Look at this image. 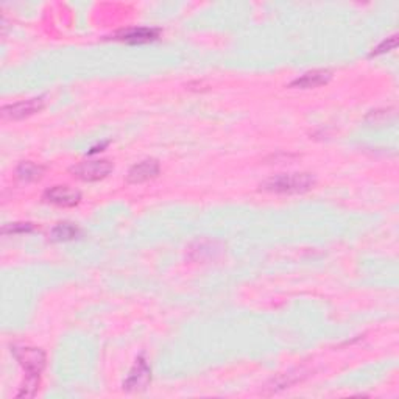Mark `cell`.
Instances as JSON below:
<instances>
[{"mask_svg": "<svg viewBox=\"0 0 399 399\" xmlns=\"http://www.w3.org/2000/svg\"><path fill=\"white\" fill-rule=\"evenodd\" d=\"M14 357L18 359L21 367L25 370L27 381L24 385L21 387V391L18 393L19 398H31L36 393L38 384H39V376H41L42 370L46 368V354L39 348H30V346H22V348H11Z\"/></svg>", "mask_w": 399, "mask_h": 399, "instance_id": "6da1fadb", "label": "cell"}, {"mask_svg": "<svg viewBox=\"0 0 399 399\" xmlns=\"http://www.w3.org/2000/svg\"><path fill=\"white\" fill-rule=\"evenodd\" d=\"M316 184L311 173H281L266 179L261 188L274 194H303Z\"/></svg>", "mask_w": 399, "mask_h": 399, "instance_id": "7a4b0ae2", "label": "cell"}, {"mask_svg": "<svg viewBox=\"0 0 399 399\" xmlns=\"http://www.w3.org/2000/svg\"><path fill=\"white\" fill-rule=\"evenodd\" d=\"M112 162L110 159H95V161H84L80 164L72 167V173L78 179H83V181H99V179H103L110 175L112 172Z\"/></svg>", "mask_w": 399, "mask_h": 399, "instance_id": "3957f363", "label": "cell"}, {"mask_svg": "<svg viewBox=\"0 0 399 399\" xmlns=\"http://www.w3.org/2000/svg\"><path fill=\"white\" fill-rule=\"evenodd\" d=\"M151 379V370L150 365L147 363V359L144 356H140L134 367L131 368L128 378L123 382V390L127 391H139L144 390L145 387L149 385V382Z\"/></svg>", "mask_w": 399, "mask_h": 399, "instance_id": "277c9868", "label": "cell"}, {"mask_svg": "<svg viewBox=\"0 0 399 399\" xmlns=\"http://www.w3.org/2000/svg\"><path fill=\"white\" fill-rule=\"evenodd\" d=\"M44 108V99L42 97H35V99H28L22 100V102L7 105L2 108V116L5 119L11 120H19L28 117L31 114H36Z\"/></svg>", "mask_w": 399, "mask_h": 399, "instance_id": "5b68a950", "label": "cell"}, {"mask_svg": "<svg viewBox=\"0 0 399 399\" xmlns=\"http://www.w3.org/2000/svg\"><path fill=\"white\" fill-rule=\"evenodd\" d=\"M44 200L61 207H72L80 203L81 194L67 186H55L44 192Z\"/></svg>", "mask_w": 399, "mask_h": 399, "instance_id": "8992f818", "label": "cell"}, {"mask_svg": "<svg viewBox=\"0 0 399 399\" xmlns=\"http://www.w3.org/2000/svg\"><path fill=\"white\" fill-rule=\"evenodd\" d=\"M158 173H159L158 161L144 159L130 168L127 179H128V183H131V184H139V183H145V181H149V179L155 178Z\"/></svg>", "mask_w": 399, "mask_h": 399, "instance_id": "52a82bcc", "label": "cell"}, {"mask_svg": "<svg viewBox=\"0 0 399 399\" xmlns=\"http://www.w3.org/2000/svg\"><path fill=\"white\" fill-rule=\"evenodd\" d=\"M333 74L326 69H316L311 72H306L305 75L298 77L296 80L292 83V88H301V89H311V88H318L323 86V84L328 83Z\"/></svg>", "mask_w": 399, "mask_h": 399, "instance_id": "ba28073f", "label": "cell"}, {"mask_svg": "<svg viewBox=\"0 0 399 399\" xmlns=\"http://www.w3.org/2000/svg\"><path fill=\"white\" fill-rule=\"evenodd\" d=\"M156 36H158V30L155 28H128V30L120 31L117 39L130 44H142L153 41Z\"/></svg>", "mask_w": 399, "mask_h": 399, "instance_id": "9c48e42d", "label": "cell"}, {"mask_svg": "<svg viewBox=\"0 0 399 399\" xmlns=\"http://www.w3.org/2000/svg\"><path fill=\"white\" fill-rule=\"evenodd\" d=\"M78 234H80V229H78V228L75 227V224L67 223V222L58 223V224H56V227L52 229V233H50V235H52V239H53V240H58V242H63V240H72V239H75Z\"/></svg>", "mask_w": 399, "mask_h": 399, "instance_id": "30bf717a", "label": "cell"}, {"mask_svg": "<svg viewBox=\"0 0 399 399\" xmlns=\"http://www.w3.org/2000/svg\"><path fill=\"white\" fill-rule=\"evenodd\" d=\"M44 173V167L36 166L35 162H22V164L18 167V177L22 179V181H36L42 177Z\"/></svg>", "mask_w": 399, "mask_h": 399, "instance_id": "8fae6325", "label": "cell"}, {"mask_svg": "<svg viewBox=\"0 0 399 399\" xmlns=\"http://www.w3.org/2000/svg\"><path fill=\"white\" fill-rule=\"evenodd\" d=\"M35 227H33L31 223H14V224H7V227H3V233L5 234H14V233H28V231H33Z\"/></svg>", "mask_w": 399, "mask_h": 399, "instance_id": "7c38bea8", "label": "cell"}, {"mask_svg": "<svg viewBox=\"0 0 399 399\" xmlns=\"http://www.w3.org/2000/svg\"><path fill=\"white\" fill-rule=\"evenodd\" d=\"M396 44H398V41H396V36L387 38L384 42L379 44V46L373 50L372 56H374V55H381V53H385V52H389V50H391V49H395V47H396Z\"/></svg>", "mask_w": 399, "mask_h": 399, "instance_id": "4fadbf2b", "label": "cell"}]
</instances>
